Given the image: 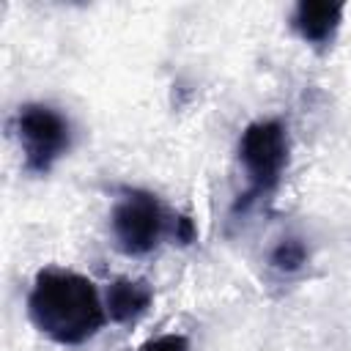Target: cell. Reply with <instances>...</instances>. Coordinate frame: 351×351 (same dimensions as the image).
Wrapping results in <instances>:
<instances>
[{
  "instance_id": "cell-1",
  "label": "cell",
  "mask_w": 351,
  "mask_h": 351,
  "mask_svg": "<svg viewBox=\"0 0 351 351\" xmlns=\"http://www.w3.org/2000/svg\"><path fill=\"white\" fill-rule=\"evenodd\" d=\"M30 324L60 346H82L107 321L96 285L71 269H41L27 293Z\"/></svg>"
},
{
  "instance_id": "cell-2",
  "label": "cell",
  "mask_w": 351,
  "mask_h": 351,
  "mask_svg": "<svg viewBox=\"0 0 351 351\" xmlns=\"http://www.w3.org/2000/svg\"><path fill=\"white\" fill-rule=\"evenodd\" d=\"M288 154H291V140H288V126L277 118H263L252 121L241 137H239V162L247 173V192L239 195L236 211H244L252 200L271 195L288 167Z\"/></svg>"
},
{
  "instance_id": "cell-3",
  "label": "cell",
  "mask_w": 351,
  "mask_h": 351,
  "mask_svg": "<svg viewBox=\"0 0 351 351\" xmlns=\"http://www.w3.org/2000/svg\"><path fill=\"white\" fill-rule=\"evenodd\" d=\"M14 129L22 145V167L33 176H47L71 148V123L60 110L49 104H22Z\"/></svg>"
},
{
  "instance_id": "cell-4",
  "label": "cell",
  "mask_w": 351,
  "mask_h": 351,
  "mask_svg": "<svg viewBox=\"0 0 351 351\" xmlns=\"http://www.w3.org/2000/svg\"><path fill=\"white\" fill-rule=\"evenodd\" d=\"M115 247L123 255H148L167 233V211L145 189H123L110 214Z\"/></svg>"
},
{
  "instance_id": "cell-5",
  "label": "cell",
  "mask_w": 351,
  "mask_h": 351,
  "mask_svg": "<svg viewBox=\"0 0 351 351\" xmlns=\"http://www.w3.org/2000/svg\"><path fill=\"white\" fill-rule=\"evenodd\" d=\"M343 3H329V0H299L291 14V27L299 33L302 41L313 47H329L335 33L340 30L343 22Z\"/></svg>"
},
{
  "instance_id": "cell-6",
  "label": "cell",
  "mask_w": 351,
  "mask_h": 351,
  "mask_svg": "<svg viewBox=\"0 0 351 351\" xmlns=\"http://www.w3.org/2000/svg\"><path fill=\"white\" fill-rule=\"evenodd\" d=\"M154 302V288L148 280H132V277H121L115 282L107 285L104 293V310L110 315V321L115 324H132L137 321Z\"/></svg>"
},
{
  "instance_id": "cell-7",
  "label": "cell",
  "mask_w": 351,
  "mask_h": 351,
  "mask_svg": "<svg viewBox=\"0 0 351 351\" xmlns=\"http://www.w3.org/2000/svg\"><path fill=\"white\" fill-rule=\"evenodd\" d=\"M307 263V244L296 236L280 239L269 252V266L280 274H296Z\"/></svg>"
},
{
  "instance_id": "cell-8",
  "label": "cell",
  "mask_w": 351,
  "mask_h": 351,
  "mask_svg": "<svg viewBox=\"0 0 351 351\" xmlns=\"http://www.w3.org/2000/svg\"><path fill=\"white\" fill-rule=\"evenodd\" d=\"M140 351H189V340L184 335H159V337H151L148 343H143Z\"/></svg>"
},
{
  "instance_id": "cell-9",
  "label": "cell",
  "mask_w": 351,
  "mask_h": 351,
  "mask_svg": "<svg viewBox=\"0 0 351 351\" xmlns=\"http://www.w3.org/2000/svg\"><path fill=\"white\" fill-rule=\"evenodd\" d=\"M173 239H176L178 244H192V241H197V228H195V222H192L186 214H178V217L173 219Z\"/></svg>"
}]
</instances>
